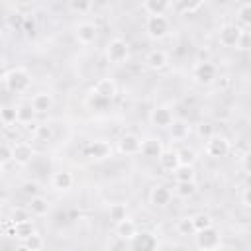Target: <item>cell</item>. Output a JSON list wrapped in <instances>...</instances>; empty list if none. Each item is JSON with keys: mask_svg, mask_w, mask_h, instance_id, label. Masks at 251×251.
<instances>
[{"mask_svg": "<svg viewBox=\"0 0 251 251\" xmlns=\"http://www.w3.org/2000/svg\"><path fill=\"white\" fill-rule=\"evenodd\" d=\"M194 243L200 251H218L222 247V231L212 226L194 233Z\"/></svg>", "mask_w": 251, "mask_h": 251, "instance_id": "2", "label": "cell"}, {"mask_svg": "<svg viewBox=\"0 0 251 251\" xmlns=\"http://www.w3.org/2000/svg\"><path fill=\"white\" fill-rule=\"evenodd\" d=\"M145 31L151 39H165L171 33V22L167 16H147Z\"/></svg>", "mask_w": 251, "mask_h": 251, "instance_id": "7", "label": "cell"}, {"mask_svg": "<svg viewBox=\"0 0 251 251\" xmlns=\"http://www.w3.org/2000/svg\"><path fill=\"white\" fill-rule=\"evenodd\" d=\"M73 184H75V176H73V173H69V171H57V173H53V176H51V186H53L55 190H59V192L71 190Z\"/></svg>", "mask_w": 251, "mask_h": 251, "instance_id": "20", "label": "cell"}, {"mask_svg": "<svg viewBox=\"0 0 251 251\" xmlns=\"http://www.w3.org/2000/svg\"><path fill=\"white\" fill-rule=\"evenodd\" d=\"M4 86L14 92V94H22L31 86V75L25 67H14L6 73L4 76Z\"/></svg>", "mask_w": 251, "mask_h": 251, "instance_id": "1", "label": "cell"}, {"mask_svg": "<svg viewBox=\"0 0 251 251\" xmlns=\"http://www.w3.org/2000/svg\"><path fill=\"white\" fill-rule=\"evenodd\" d=\"M243 31H245V29H241V27H239L237 24H233V22L222 24V25L218 27V41H220V45H224V47H227V49H237Z\"/></svg>", "mask_w": 251, "mask_h": 251, "instance_id": "3", "label": "cell"}, {"mask_svg": "<svg viewBox=\"0 0 251 251\" xmlns=\"http://www.w3.org/2000/svg\"><path fill=\"white\" fill-rule=\"evenodd\" d=\"M35 116H37V114L33 112V108H31L29 102H22V104L16 106V124H24V126L33 124Z\"/></svg>", "mask_w": 251, "mask_h": 251, "instance_id": "23", "label": "cell"}, {"mask_svg": "<svg viewBox=\"0 0 251 251\" xmlns=\"http://www.w3.org/2000/svg\"><path fill=\"white\" fill-rule=\"evenodd\" d=\"M167 129H169L171 141H184V139L190 135V131H192L190 124H188L186 120H182V118H175L173 124H171Z\"/></svg>", "mask_w": 251, "mask_h": 251, "instance_id": "16", "label": "cell"}, {"mask_svg": "<svg viewBox=\"0 0 251 251\" xmlns=\"http://www.w3.org/2000/svg\"><path fill=\"white\" fill-rule=\"evenodd\" d=\"M243 169H245V173L249 171V153L243 155Z\"/></svg>", "mask_w": 251, "mask_h": 251, "instance_id": "45", "label": "cell"}, {"mask_svg": "<svg viewBox=\"0 0 251 251\" xmlns=\"http://www.w3.org/2000/svg\"><path fill=\"white\" fill-rule=\"evenodd\" d=\"M171 190L178 198H192L196 194V182H176L175 188H171Z\"/></svg>", "mask_w": 251, "mask_h": 251, "instance_id": "30", "label": "cell"}, {"mask_svg": "<svg viewBox=\"0 0 251 251\" xmlns=\"http://www.w3.org/2000/svg\"><path fill=\"white\" fill-rule=\"evenodd\" d=\"M241 200H243V206H245V208H249V206H251V202H249V190H247V188L243 190V196H241Z\"/></svg>", "mask_w": 251, "mask_h": 251, "instance_id": "44", "label": "cell"}, {"mask_svg": "<svg viewBox=\"0 0 251 251\" xmlns=\"http://www.w3.org/2000/svg\"><path fill=\"white\" fill-rule=\"evenodd\" d=\"M35 157V149L31 147V143L27 141H18L12 145V161L20 167H25L31 163V159Z\"/></svg>", "mask_w": 251, "mask_h": 251, "instance_id": "11", "label": "cell"}, {"mask_svg": "<svg viewBox=\"0 0 251 251\" xmlns=\"http://www.w3.org/2000/svg\"><path fill=\"white\" fill-rule=\"evenodd\" d=\"M96 35H98V27H96V24L90 22V20L78 22V24L75 25V37H76V41L82 43V45L94 43V41H96Z\"/></svg>", "mask_w": 251, "mask_h": 251, "instance_id": "9", "label": "cell"}, {"mask_svg": "<svg viewBox=\"0 0 251 251\" xmlns=\"http://www.w3.org/2000/svg\"><path fill=\"white\" fill-rule=\"evenodd\" d=\"M69 10H71L73 14L82 16V14H86V12L92 10V2H90V0H71V2H69Z\"/></svg>", "mask_w": 251, "mask_h": 251, "instance_id": "33", "label": "cell"}, {"mask_svg": "<svg viewBox=\"0 0 251 251\" xmlns=\"http://www.w3.org/2000/svg\"><path fill=\"white\" fill-rule=\"evenodd\" d=\"M90 92H94V94H98V96H102V98H106V100H114L116 98V94H118V84L112 80V78H100L94 86H92V90Z\"/></svg>", "mask_w": 251, "mask_h": 251, "instance_id": "18", "label": "cell"}, {"mask_svg": "<svg viewBox=\"0 0 251 251\" xmlns=\"http://www.w3.org/2000/svg\"><path fill=\"white\" fill-rule=\"evenodd\" d=\"M0 63H2V53H0Z\"/></svg>", "mask_w": 251, "mask_h": 251, "instance_id": "50", "label": "cell"}, {"mask_svg": "<svg viewBox=\"0 0 251 251\" xmlns=\"http://www.w3.org/2000/svg\"><path fill=\"white\" fill-rule=\"evenodd\" d=\"M145 65L151 71H163L169 65V55L163 49H151L147 53V57H145Z\"/></svg>", "mask_w": 251, "mask_h": 251, "instance_id": "19", "label": "cell"}, {"mask_svg": "<svg viewBox=\"0 0 251 251\" xmlns=\"http://www.w3.org/2000/svg\"><path fill=\"white\" fill-rule=\"evenodd\" d=\"M176 155H178V165L180 167H194L198 155L192 147H182V149H176Z\"/></svg>", "mask_w": 251, "mask_h": 251, "instance_id": "28", "label": "cell"}, {"mask_svg": "<svg viewBox=\"0 0 251 251\" xmlns=\"http://www.w3.org/2000/svg\"><path fill=\"white\" fill-rule=\"evenodd\" d=\"M139 149H141V137L137 133L129 131L118 139V151L122 155H139Z\"/></svg>", "mask_w": 251, "mask_h": 251, "instance_id": "13", "label": "cell"}, {"mask_svg": "<svg viewBox=\"0 0 251 251\" xmlns=\"http://www.w3.org/2000/svg\"><path fill=\"white\" fill-rule=\"evenodd\" d=\"M12 224H22V222H27L31 220V214L27 208H12L10 212V218H8Z\"/></svg>", "mask_w": 251, "mask_h": 251, "instance_id": "35", "label": "cell"}, {"mask_svg": "<svg viewBox=\"0 0 251 251\" xmlns=\"http://www.w3.org/2000/svg\"><path fill=\"white\" fill-rule=\"evenodd\" d=\"M110 100H106V98H102V96H98V94H94V92H90L88 96H86V106L90 108V110H96V112H104V110H108L110 108Z\"/></svg>", "mask_w": 251, "mask_h": 251, "instance_id": "29", "label": "cell"}, {"mask_svg": "<svg viewBox=\"0 0 251 251\" xmlns=\"http://www.w3.org/2000/svg\"><path fill=\"white\" fill-rule=\"evenodd\" d=\"M229 149H231V145H229L227 137H224V135H220V133H214L210 139H206V145H204L206 155L212 157V159H222V157H226V155L229 153Z\"/></svg>", "mask_w": 251, "mask_h": 251, "instance_id": "8", "label": "cell"}, {"mask_svg": "<svg viewBox=\"0 0 251 251\" xmlns=\"http://www.w3.org/2000/svg\"><path fill=\"white\" fill-rule=\"evenodd\" d=\"M171 200H173V190L167 184H155L149 192V202L155 208H165L171 204Z\"/></svg>", "mask_w": 251, "mask_h": 251, "instance_id": "14", "label": "cell"}, {"mask_svg": "<svg viewBox=\"0 0 251 251\" xmlns=\"http://www.w3.org/2000/svg\"><path fill=\"white\" fill-rule=\"evenodd\" d=\"M108 216H110V220H112L114 226H116V224L124 222L126 218H129V216H127V206H126L124 202H114V204H110V208H108Z\"/></svg>", "mask_w": 251, "mask_h": 251, "instance_id": "27", "label": "cell"}, {"mask_svg": "<svg viewBox=\"0 0 251 251\" xmlns=\"http://www.w3.org/2000/svg\"><path fill=\"white\" fill-rule=\"evenodd\" d=\"M163 141L159 137H145L141 139V149L139 155L147 157V159H159V155L163 153Z\"/></svg>", "mask_w": 251, "mask_h": 251, "instance_id": "17", "label": "cell"}, {"mask_svg": "<svg viewBox=\"0 0 251 251\" xmlns=\"http://www.w3.org/2000/svg\"><path fill=\"white\" fill-rule=\"evenodd\" d=\"M0 161L6 165V163H12V145L8 143H0Z\"/></svg>", "mask_w": 251, "mask_h": 251, "instance_id": "42", "label": "cell"}, {"mask_svg": "<svg viewBox=\"0 0 251 251\" xmlns=\"http://www.w3.org/2000/svg\"><path fill=\"white\" fill-rule=\"evenodd\" d=\"M176 231L180 235H194V224H192V218L190 216H184L176 222Z\"/></svg>", "mask_w": 251, "mask_h": 251, "instance_id": "36", "label": "cell"}, {"mask_svg": "<svg viewBox=\"0 0 251 251\" xmlns=\"http://www.w3.org/2000/svg\"><path fill=\"white\" fill-rule=\"evenodd\" d=\"M173 175H175L176 182H194V178H196V173L192 167H178Z\"/></svg>", "mask_w": 251, "mask_h": 251, "instance_id": "32", "label": "cell"}, {"mask_svg": "<svg viewBox=\"0 0 251 251\" xmlns=\"http://www.w3.org/2000/svg\"><path fill=\"white\" fill-rule=\"evenodd\" d=\"M84 153H86V157L90 161H104V159H108L112 155V145L108 141H104V139H96V141H90L86 145Z\"/></svg>", "mask_w": 251, "mask_h": 251, "instance_id": "12", "label": "cell"}, {"mask_svg": "<svg viewBox=\"0 0 251 251\" xmlns=\"http://www.w3.org/2000/svg\"><path fill=\"white\" fill-rule=\"evenodd\" d=\"M237 18H239V27L241 29H245V27H249L251 25V2H243V4H239V8H237Z\"/></svg>", "mask_w": 251, "mask_h": 251, "instance_id": "31", "label": "cell"}, {"mask_svg": "<svg viewBox=\"0 0 251 251\" xmlns=\"http://www.w3.org/2000/svg\"><path fill=\"white\" fill-rule=\"evenodd\" d=\"M16 251H29V249H27V247H25V245H24V243H22V245H20V247H18V249H16Z\"/></svg>", "mask_w": 251, "mask_h": 251, "instance_id": "47", "label": "cell"}, {"mask_svg": "<svg viewBox=\"0 0 251 251\" xmlns=\"http://www.w3.org/2000/svg\"><path fill=\"white\" fill-rule=\"evenodd\" d=\"M2 206H4V198L0 196V208H2Z\"/></svg>", "mask_w": 251, "mask_h": 251, "instance_id": "48", "label": "cell"}, {"mask_svg": "<svg viewBox=\"0 0 251 251\" xmlns=\"http://www.w3.org/2000/svg\"><path fill=\"white\" fill-rule=\"evenodd\" d=\"M196 133H198V137H202L206 141V139H210L216 133V129H214V126L210 122H202V124L196 126Z\"/></svg>", "mask_w": 251, "mask_h": 251, "instance_id": "39", "label": "cell"}, {"mask_svg": "<svg viewBox=\"0 0 251 251\" xmlns=\"http://www.w3.org/2000/svg\"><path fill=\"white\" fill-rule=\"evenodd\" d=\"M22 190H24L25 194H29L31 198H33V196H39V184H37L35 180H25L24 186H22Z\"/></svg>", "mask_w": 251, "mask_h": 251, "instance_id": "41", "label": "cell"}, {"mask_svg": "<svg viewBox=\"0 0 251 251\" xmlns=\"http://www.w3.org/2000/svg\"><path fill=\"white\" fill-rule=\"evenodd\" d=\"M159 167L165 171V173H175L180 165H178V155H176V149H163V153L159 155Z\"/></svg>", "mask_w": 251, "mask_h": 251, "instance_id": "21", "label": "cell"}, {"mask_svg": "<svg viewBox=\"0 0 251 251\" xmlns=\"http://www.w3.org/2000/svg\"><path fill=\"white\" fill-rule=\"evenodd\" d=\"M129 251H159V239L149 229H137L129 239Z\"/></svg>", "mask_w": 251, "mask_h": 251, "instance_id": "4", "label": "cell"}, {"mask_svg": "<svg viewBox=\"0 0 251 251\" xmlns=\"http://www.w3.org/2000/svg\"><path fill=\"white\" fill-rule=\"evenodd\" d=\"M106 59L114 65H122L129 59V45L122 37H114L106 45Z\"/></svg>", "mask_w": 251, "mask_h": 251, "instance_id": "5", "label": "cell"}, {"mask_svg": "<svg viewBox=\"0 0 251 251\" xmlns=\"http://www.w3.org/2000/svg\"><path fill=\"white\" fill-rule=\"evenodd\" d=\"M0 122L4 124V126H12V124H16V106L12 108V106H4V108H0Z\"/></svg>", "mask_w": 251, "mask_h": 251, "instance_id": "38", "label": "cell"}, {"mask_svg": "<svg viewBox=\"0 0 251 251\" xmlns=\"http://www.w3.org/2000/svg\"><path fill=\"white\" fill-rule=\"evenodd\" d=\"M135 231H137V226H135V222L129 220V218H126L124 222L116 224V235H118L120 239H127V241H129V239L135 235Z\"/></svg>", "mask_w": 251, "mask_h": 251, "instance_id": "25", "label": "cell"}, {"mask_svg": "<svg viewBox=\"0 0 251 251\" xmlns=\"http://www.w3.org/2000/svg\"><path fill=\"white\" fill-rule=\"evenodd\" d=\"M35 231H37V229H35V226H33L31 220L22 222V224H14V237H18L22 243H24L27 237H31Z\"/></svg>", "mask_w": 251, "mask_h": 251, "instance_id": "26", "label": "cell"}, {"mask_svg": "<svg viewBox=\"0 0 251 251\" xmlns=\"http://www.w3.org/2000/svg\"><path fill=\"white\" fill-rule=\"evenodd\" d=\"M6 73H8V71H6V69H4V65L0 63V80H2V82H4V76H6Z\"/></svg>", "mask_w": 251, "mask_h": 251, "instance_id": "46", "label": "cell"}, {"mask_svg": "<svg viewBox=\"0 0 251 251\" xmlns=\"http://www.w3.org/2000/svg\"><path fill=\"white\" fill-rule=\"evenodd\" d=\"M192 78L202 86H210L218 78V67L212 61H198L192 67Z\"/></svg>", "mask_w": 251, "mask_h": 251, "instance_id": "6", "label": "cell"}, {"mask_svg": "<svg viewBox=\"0 0 251 251\" xmlns=\"http://www.w3.org/2000/svg\"><path fill=\"white\" fill-rule=\"evenodd\" d=\"M24 245H25L29 251H43V247H45V239L35 231L31 237H27V239L24 241Z\"/></svg>", "mask_w": 251, "mask_h": 251, "instance_id": "37", "label": "cell"}, {"mask_svg": "<svg viewBox=\"0 0 251 251\" xmlns=\"http://www.w3.org/2000/svg\"><path fill=\"white\" fill-rule=\"evenodd\" d=\"M175 120V114L171 110V106L167 104H161V106H155L151 112H149V122L155 126V127H163L167 129Z\"/></svg>", "mask_w": 251, "mask_h": 251, "instance_id": "10", "label": "cell"}, {"mask_svg": "<svg viewBox=\"0 0 251 251\" xmlns=\"http://www.w3.org/2000/svg\"><path fill=\"white\" fill-rule=\"evenodd\" d=\"M141 8L145 10L147 16H165L173 8V4L169 0H145Z\"/></svg>", "mask_w": 251, "mask_h": 251, "instance_id": "22", "label": "cell"}, {"mask_svg": "<svg viewBox=\"0 0 251 251\" xmlns=\"http://www.w3.org/2000/svg\"><path fill=\"white\" fill-rule=\"evenodd\" d=\"M2 169H4V163H2V161H0V173H2Z\"/></svg>", "mask_w": 251, "mask_h": 251, "instance_id": "49", "label": "cell"}, {"mask_svg": "<svg viewBox=\"0 0 251 251\" xmlns=\"http://www.w3.org/2000/svg\"><path fill=\"white\" fill-rule=\"evenodd\" d=\"M247 47H249V33H247V31H243V35H241V41H239L237 49H247Z\"/></svg>", "mask_w": 251, "mask_h": 251, "instance_id": "43", "label": "cell"}, {"mask_svg": "<svg viewBox=\"0 0 251 251\" xmlns=\"http://www.w3.org/2000/svg\"><path fill=\"white\" fill-rule=\"evenodd\" d=\"M29 104H31V108H33L35 114H47V112L53 110L55 98H53L51 92H37V94L31 96V102Z\"/></svg>", "mask_w": 251, "mask_h": 251, "instance_id": "15", "label": "cell"}, {"mask_svg": "<svg viewBox=\"0 0 251 251\" xmlns=\"http://www.w3.org/2000/svg\"><path fill=\"white\" fill-rule=\"evenodd\" d=\"M35 137L41 139V141H49L53 137V131H51V126L47 124H41V126H35Z\"/></svg>", "mask_w": 251, "mask_h": 251, "instance_id": "40", "label": "cell"}, {"mask_svg": "<svg viewBox=\"0 0 251 251\" xmlns=\"http://www.w3.org/2000/svg\"><path fill=\"white\" fill-rule=\"evenodd\" d=\"M192 224H194V233H196V231H202L206 227H212L214 220L208 214H196V216H192Z\"/></svg>", "mask_w": 251, "mask_h": 251, "instance_id": "34", "label": "cell"}, {"mask_svg": "<svg viewBox=\"0 0 251 251\" xmlns=\"http://www.w3.org/2000/svg\"><path fill=\"white\" fill-rule=\"evenodd\" d=\"M27 210H29L31 216L43 218V216H47V212H49V202H47V198H43V196H33V198H29Z\"/></svg>", "mask_w": 251, "mask_h": 251, "instance_id": "24", "label": "cell"}]
</instances>
